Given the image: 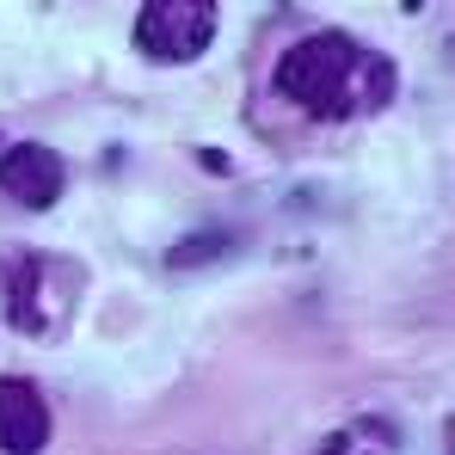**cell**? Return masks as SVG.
<instances>
[{"mask_svg": "<svg viewBox=\"0 0 455 455\" xmlns=\"http://www.w3.org/2000/svg\"><path fill=\"white\" fill-rule=\"evenodd\" d=\"M277 99H290L296 111L320 117V124H345V117H376L394 99V62L357 44L351 31H314L302 44H290L271 68Z\"/></svg>", "mask_w": 455, "mask_h": 455, "instance_id": "obj_1", "label": "cell"}, {"mask_svg": "<svg viewBox=\"0 0 455 455\" xmlns=\"http://www.w3.org/2000/svg\"><path fill=\"white\" fill-rule=\"evenodd\" d=\"M197 166H204V172H216V179H228V172H234V160H228L222 148H197Z\"/></svg>", "mask_w": 455, "mask_h": 455, "instance_id": "obj_8", "label": "cell"}, {"mask_svg": "<svg viewBox=\"0 0 455 455\" xmlns=\"http://www.w3.org/2000/svg\"><path fill=\"white\" fill-rule=\"evenodd\" d=\"M216 25H222V6L216 0H142L136 6V50L148 62H197L210 44H216Z\"/></svg>", "mask_w": 455, "mask_h": 455, "instance_id": "obj_3", "label": "cell"}, {"mask_svg": "<svg viewBox=\"0 0 455 455\" xmlns=\"http://www.w3.org/2000/svg\"><path fill=\"white\" fill-rule=\"evenodd\" d=\"M86 271L62 252L44 246H19L0 259V320L25 339H62L75 326Z\"/></svg>", "mask_w": 455, "mask_h": 455, "instance_id": "obj_2", "label": "cell"}, {"mask_svg": "<svg viewBox=\"0 0 455 455\" xmlns=\"http://www.w3.org/2000/svg\"><path fill=\"white\" fill-rule=\"evenodd\" d=\"M216 252H228V234H191V240H179V246L166 252V265H172V271H191V265H210Z\"/></svg>", "mask_w": 455, "mask_h": 455, "instance_id": "obj_7", "label": "cell"}, {"mask_svg": "<svg viewBox=\"0 0 455 455\" xmlns=\"http://www.w3.org/2000/svg\"><path fill=\"white\" fill-rule=\"evenodd\" d=\"M0 191L19 210H56V197L68 191V160L50 142H6L0 148Z\"/></svg>", "mask_w": 455, "mask_h": 455, "instance_id": "obj_4", "label": "cell"}, {"mask_svg": "<svg viewBox=\"0 0 455 455\" xmlns=\"http://www.w3.org/2000/svg\"><path fill=\"white\" fill-rule=\"evenodd\" d=\"M394 450H400V431L370 412V419H351L345 431H332L314 455H394Z\"/></svg>", "mask_w": 455, "mask_h": 455, "instance_id": "obj_6", "label": "cell"}, {"mask_svg": "<svg viewBox=\"0 0 455 455\" xmlns=\"http://www.w3.org/2000/svg\"><path fill=\"white\" fill-rule=\"evenodd\" d=\"M0 148H6V142H0Z\"/></svg>", "mask_w": 455, "mask_h": 455, "instance_id": "obj_9", "label": "cell"}, {"mask_svg": "<svg viewBox=\"0 0 455 455\" xmlns=\"http://www.w3.org/2000/svg\"><path fill=\"white\" fill-rule=\"evenodd\" d=\"M50 406L31 376H0V455H44Z\"/></svg>", "mask_w": 455, "mask_h": 455, "instance_id": "obj_5", "label": "cell"}]
</instances>
